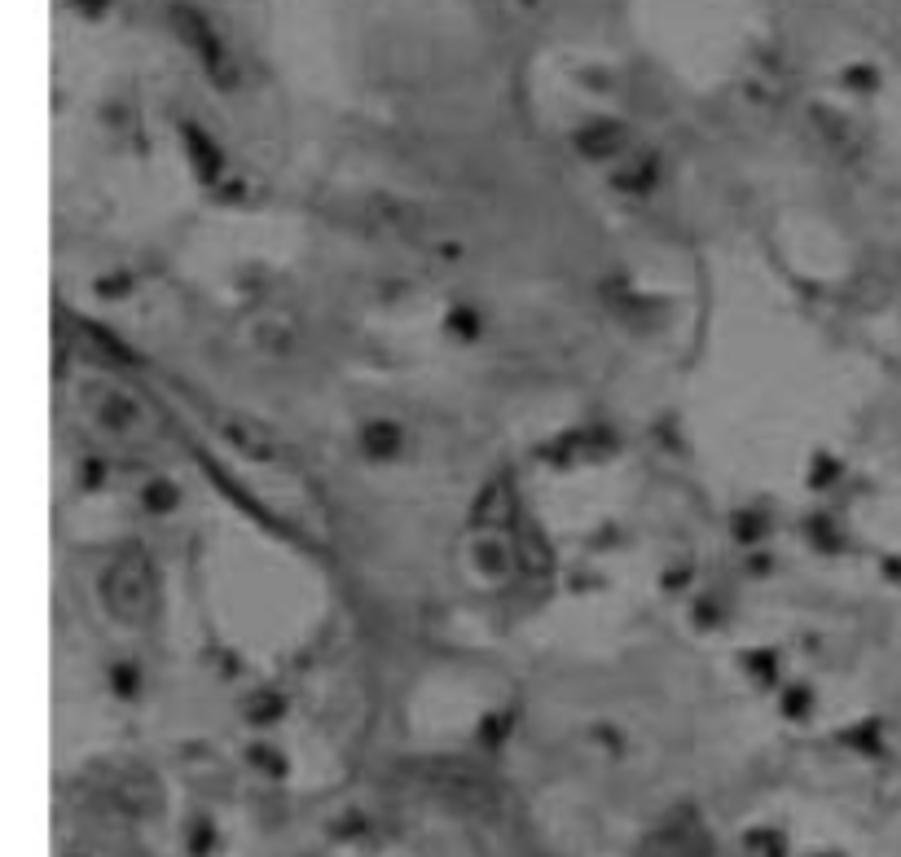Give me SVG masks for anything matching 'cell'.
Segmentation results:
<instances>
[{
  "label": "cell",
  "instance_id": "6da1fadb",
  "mask_svg": "<svg viewBox=\"0 0 901 857\" xmlns=\"http://www.w3.org/2000/svg\"><path fill=\"white\" fill-rule=\"evenodd\" d=\"M106 603L115 607V616L124 620H141L150 611V576H146V563L141 559H119L115 567L106 572Z\"/></svg>",
  "mask_w": 901,
  "mask_h": 857
},
{
  "label": "cell",
  "instance_id": "7a4b0ae2",
  "mask_svg": "<svg viewBox=\"0 0 901 857\" xmlns=\"http://www.w3.org/2000/svg\"><path fill=\"white\" fill-rule=\"evenodd\" d=\"M172 22H176V31H181V36L189 40V49L203 53V62L211 66V71H225V53H220V40L211 36V27L194 14V9H189V5H176V9H172Z\"/></svg>",
  "mask_w": 901,
  "mask_h": 857
},
{
  "label": "cell",
  "instance_id": "3957f363",
  "mask_svg": "<svg viewBox=\"0 0 901 857\" xmlns=\"http://www.w3.org/2000/svg\"><path fill=\"white\" fill-rule=\"evenodd\" d=\"M93 409H97V418H102L110 431H128L132 422H137V405L124 400L119 392H93Z\"/></svg>",
  "mask_w": 901,
  "mask_h": 857
}]
</instances>
